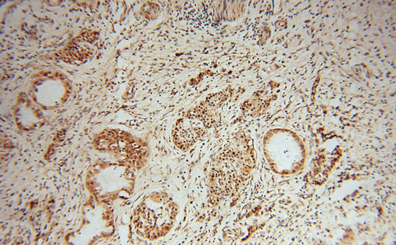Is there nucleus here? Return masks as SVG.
<instances>
[{
    "mask_svg": "<svg viewBox=\"0 0 396 245\" xmlns=\"http://www.w3.org/2000/svg\"><path fill=\"white\" fill-rule=\"evenodd\" d=\"M177 210L175 203L167 194H150L134 212L133 222L136 232L150 240L164 236L171 229Z\"/></svg>",
    "mask_w": 396,
    "mask_h": 245,
    "instance_id": "1",
    "label": "nucleus"
},
{
    "mask_svg": "<svg viewBox=\"0 0 396 245\" xmlns=\"http://www.w3.org/2000/svg\"><path fill=\"white\" fill-rule=\"evenodd\" d=\"M216 159L211 169V187L217 196H227L235 191L249 174L251 160L237 149H231Z\"/></svg>",
    "mask_w": 396,
    "mask_h": 245,
    "instance_id": "2",
    "label": "nucleus"
},
{
    "mask_svg": "<svg viewBox=\"0 0 396 245\" xmlns=\"http://www.w3.org/2000/svg\"><path fill=\"white\" fill-rule=\"evenodd\" d=\"M264 153L272 168L279 173L296 170L302 161V149L297 138L285 130L271 131L264 142Z\"/></svg>",
    "mask_w": 396,
    "mask_h": 245,
    "instance_id": "3",
    "label": "nucleus"
},
{
    "mask_svg": "<svg viewBox=\"0 0 396 245\" xmlns=\"http://www.w3.org/2000/svg\"><path fill=\"white\" fill-rule=\"evenodd\" d=\"M208 124L190 113L176 123L173 132L175 144L181 150L193 146L205 133Z\"/></svg>",
    "mask_w": 396,
    "mask_h": 245,
    "instance_id": "4",
    "label": "nucleus"
}]
</instances>
